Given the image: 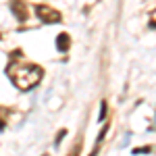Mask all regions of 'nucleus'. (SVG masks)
Returning <instances> with one entry per match:
<instances>
[{
  "label": "nucleus",
  "mask_w": 156,
  "mask_h": 156,
  "mask_svg": "<svg viewBox=\"0 0 156 156\" xmlns=\"http://www.w3.org/2000/svg\"><path fill=\"white\" fill-rule=\"evenodd\" d=\"M42 67H37V65H12L9 67V77H11L12 85L17 87V90H21V92H29L31 87H36L40 81H42Z\"/></svg>",
  "instance_id": "obj_1"
},
{
  "label": "nucleus",
  "mask_w": 156,
  "mask_h": 156,
  "mask_svg": "<svg viewBox=\"0 0 156 156\" xmlns=\"http://www.w3.org/2000/svg\"><path fill=\"white\" fill-rule=\"evenodd\" d=\"M36 17L42 21V23L46 25H54V23H60V19H62V15H60L56 9H52V6H46V4H37L36 9Z\"/></svg>",
  "instance_id": "obj_2"
},
{
  "label": "nucleus",
  "mask_w": 156,
  "mask_h": 156,
  "mask_svg": "<svg viewBox=\"0 0 156 156\" xmlns=\"http://www.w3.org/2000/svg\"><path fill=\"white\" fill-rule=\"evenodd\" d=\"M11 11L17 17V21H21V23L27 21V17H29V11H27L23 0H11Z\"/></svg>",
  "instance_id": "obj_3"
},
{
  "label": "nucleus",
  "mask_w": 156,
  "mask_h": 156,
  "mask_svg": "<svg viewBox=\"0 0 156 156\" xmlns=\"http://www.w3.org/2000/svg\"><path fill=\"white\" fill-rule=\"evenodd\" d=\"M69 46H71L69 34H58V37H56V50H58V52H67Z\"/></svg>",
  "instance_id": "obj_4"
},
{
  "label": "nucleus",
  "mask_w": 156,
  "mask_h": 156,
  "mask_svg": "<svg viewBox=\"0 0 156 156\" xmlns=\"http://www.w3.org/2000/svg\"><path fill=\"white\" fill-rule=\"evenodd\" d=\"M106 133H108V125H104V127H102V131H100V135L96 137V146H94V150L90 152V156H96V154H98V148L102 146V142H104V137H106Z\"/></svg>",
  "instance_id": "obj_5"
},
{
  "label": "nucleus",
  "mask_w": 156,
  "mask_h": 156,
  "mask_svg": "<svg viewBox=\"0 0 156 156\" xmlns=\"http://www.w3.org/2000/svg\"><path fill=\"white\" fill-rule=\"evenodd\" d=\"M106 119V100H102L100 104V115H98V121H104Z\"/></svg>",
  "instance_id": "obj_6"
},
{
  "label": "nucleus",
  "mask_w": 156,
  "mask_h": 156,
  "mask_svg": "<svg viewBox=\"0 0 156 156\" xmlns=\"http://www.w3.org/2000/svg\"><path fill=\"white\" fill-rule=\"evenodd\" d=\"M148 152H152V148H150V146H144V148H135V150H133V154H148Z\"/></svg>",
  "instance_id": "obj_7"
},
{
  "label": "nucleus",
  "mask_w": 156,
  "mask_h": 156,
  "mask_svg": "<svg viewBox=\"0 0 156 156\" xmlns=\"http://www.w3.org/2000/svg\"><path fill=\"white\" fill-rule=\"evenodd\" d=\"M150 27H154V29H156V9L150 12Z\"/></svg>",
  "instance_id": "obj_8"
},
{
  "label": "nucleus",
  "mask_w": 156,
  "mask_h": 156,
  "mask_svg": "<svg viewBox=\"0 0 156 156\" xmlns=\"http://www.w3.org/2000/svg\"><path fill=\"white\" fill-rule=\"evenodd\" d=\"M65 133H67V131H65V129H60V131H58V135H56V142H54V144H56V146H58L60 142H62V137H65Z\"/></svg>",
  "instance_id": "obj_9"
},
{
  "label": "nucleus",
  "mask_w": 156,
  "mask_h": 156,
  "mask_svg": "<svg viewBox=\"0 0 156 156\" xmlns=\"http://www.w3.org/2000/svg\"><path fill=\"white\" fill-rule=\"evenodd\" d=\"M77 154H79V148H75V150H73V154H71V156H77Z\"/></svg>",
  "instance_id": "obj_10"
},
{
  "label": "nucleus",
  "mask_w": 156,
  "mask_h": 156,
  "mask_svg": "<svg viewBox=\"0 0 156 156\" xmlns=\"http://www.w3.org/2000/svg\"><path fill=\"white\" fill-rule=\"evenodd\" d=\"M44 156H48V154H44Z\"/></svg>",
  "instance_id": "obj_11"
}]
</instances>
